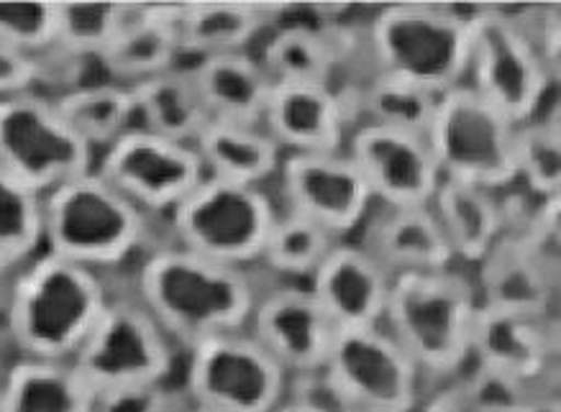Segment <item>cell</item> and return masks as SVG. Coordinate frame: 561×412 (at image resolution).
I'll use <instances>...</instances> for the list:
<instances>
[{
  "mask_svg": "<svg viewBox=\"0 0 561 412\" xmlns=\"http://www.w3.org/2000/svg\"><path fill=\"white\" fill-rule=\"evenodd\" d=\"M256 297L260 289L247 270L210 262L174 243L151 249L136 272V302L187 348L247 331Z\"/></svg>",
  "mask_w": 561,
  "mask_h": 412,
  "instance_id": "1",
  "label": "cell"
},
{
  "mask_svg": "<svg viewBox=\"0 0 561 412\" xmlns=\"http://www.w3.org/2000/svg\"><path fill=\"white\" fill-rule=\"evenodd\" d=\"M108 302L101 272L44 251L16 272L5 320L26 358L72 362Z\"/></svg>",
  "mask_w": 561,
  "mask_h": 412,
  "instance_id": "2",
  "label": "cell"
},
{
  "mask_svg": "<svg viewBox=\"0 0 561 412\" xmlns=\"http://www.w3.org/2000/svg\"><path fill=\"white\" fill-rule=\"evenodd\" d=\"M480 297L461 270L403 274L392 279L382 328L413 358L426 379L459 377L472 364V333Z\"/></svg>",
  "mask_w": 561,
  "mask_h": 412,
  "instance_id": "3",
  "label": "cell"
},
{
  "mask_svg": "<svg viewBox=\"0 0 561 412\" xmlns=\"http://www.w3.org/2000/svg\"><path fill=\"white\" fill-rule=\"evenodd\" d=\"M149 216L101 172H85L44 195V251L93 272L147 256Z\"/></svg>",
  "mask_w": 561,
  "mask_h": 412,
  "instance_id": "4",
  "label": "cell"
},
{
  "mask_svg": "<svg viewBox=\"0 0 561 412\" xmlns=\"http://www.w3.org/2000/svg\"><path fill=\"white\" fill-rule=\"evenodd\" d=\"M371 70L446 93L467 80L469 9L398 3L364 21Z\"/></svg>",
  "mask_w": 561,
  "mask_h": 412,
  "instance_id": "5",
  "label": "cell"
},
{
  "mask_svg": "<svg viewBox=\"0 0 561 412\" xmlns=\"http://www.w3.org/2000/svg\"><path fill=\"white\" fill-rule=\"evenodd\" d=\"M465 82L513 124H523L549 105L559 80L538 59L511 9L472 5Z\"/></svg>",
  "mask_w": 561,
  "mask_h": 412,
  "instance_id": "6",
  "label": "cell"
},
{
  "mask_svg": "<svg viewBox=\"0 0 561 412\" xmlns=\"http://www.w3.org/2000/svg\"><path fill=\"white\" fill-rule=\"evenodd\" d=\"M279 208L264 187L208 178L170 216L174 247L247 270L260 262Z\"/></svg>",
  "mask_w": 561,
  "mask_h": 412,
  "instance_id": "7",
  "label": "cell"
},
{
  "mask_svg": "<svg viewBox=\"0 0 561 412\" xmlns=\"http://www.w3.org/2000/svg\"><path fill=\"white\" fill-rule=\"evenodd\" d=\"M515 126L461 82L438 95L426 144L442 178L505 193L515 187Z\"/></svg>",
  "mask_w": 561,
  "mask_h": 412,
  "instance_id": "8",
  "label": "cell"
},
{
  "mask_svg": "<svg viewBox=\"0 0 561 412\" xmlns=\"http://www.w3.org/2000/svg\"><path fill=\"white\" fill-rule=\"evenodd\" d=\"M323 377L346 412H415L426 385L382 325L339 331Z\"/></svg>",
  "mask_w": 561,
  "mask_h": 412,
  "instance_id": "9",
  "label": "cell"
},
{
  "mask_svg": "<svg viewBox=\"0 0 561 412\" xmlns=\"http://www.w3.org/2000/svg\"><path fill=\"white\" fill-rule=\"evenodd\" d=\"M95 154L70 131L55 101L26 93L0 101V170L42 195L95 170Z\"/></svg>",
  "mask_w": 561,
  "mask_h": 412,
  "instance_id": "10",
  "label": "cell"
},
{
  "mask_svg": "<svg viewBox=\"0 0 561 412\" xmlns=\"http://www.w3.org/2000/svg\"><path fill=\"white\" fill-rule=\"evenodd\" d=\"M187 351V392L198 410L275 412L287 400L290 377L247 331Z\"/></svg>",
  "mask_w": 561,
  "mask_h": 412,
  "instance_id": "11",
  "label": "cell"
},
{
  "mask_svg": "<svg viewBox=\"0 0 561 412\" xmlns=\"http://www.w3.org/2000/svg\"><path fill=\"white\" fill-rule=\"evenodd\" d=\"M72 364L95 394L116 387L164 385L174 364L172 339L139 302L111 297Z\"/></svg>",
  "mask_w": 561,
  "mask_h": 412,
  "instance_id": "12",
  "label": "cell"
},
{
  "mask_svg": "<svg viewBox=\"0 0 561 412\" xmlns=\"http://www.w3.org/2000/svg\"><path fill=\"white\" fill-rule=\"evenodd\" d=\"M95 170L147 216L164 218L208 180L195 147L141 128L105 149Z\"/></svg>",
  "mask_w": 561,
  "mask_h": 412,
  "instance_id": "13",
  "label": "cell"
},
{
  "mask_svg": "<svg viewBox=\"0 0 561 412\" xmlns=\"http://www.w3.org/2000/svg\"><path fill=\"white\" fill-rule=\"evenodd\" d=\"M283 208L313 220L339 241L354 239L375 201L346 151L336 154H285L277 172Z\"/></svg>",
  "mask_w": 561,
  "mask_h": 412,
  "instance_id": "14",
  "label": "cell"
},
{
  "mask_svg": "<svg viewBox=\"0 0 561 412\" xmlns=\"http://www.w3.org/2000/svg\"><path fill=\"white\" fill-rule=\"evenodd\" d=\"M247 331L290 381L321 374L339 333L306 285L260 293Z\"/></svg>",
  "mask_w": 561,
  "mask_h": 412,
  "instance_id": "15",
  "label": "cell"
},
{
  "mask_svg": "<svg viewBox=\"0 0 561 412\" xmlns=\"http://www.w3.org/2000/svg\"><path fill=\"white\" fill-rule=\"evenodd\" d=\"M344 151L380 208H423L442 182V170L421 136L354 126Z\"/></svg>",
  "mask_w": 561,
  "mask_h": 412,
  "instance_id": "16",
  "label": "cell"
},
{
  "mask_svg": "<svg viewBox=\"0 0 561 412\" xmlns=\"http://www.w3.org/2000/svg\"><path fill=\"white\" fill-rule=\"evenodd\" d=\"M557 312L503 310L480 305L472 333V364L511 374L534 389L557 374Z\"/></svg>",
  "mask_w": 561,
  "mask_h": 412,
  "instance_id": "17",
  "label": "cell"
},
{
  "mask_svg": "<svg viewBox=\"0 0 561 412\" xmlns=\"http://www.w3.org/2000/svg\"><path fill=\"white\" fill-rule=\"evenodd\" d=\"M392 274L356 239L339 241L308 282L336 331L382 325L388 310Z\"/></svg>",
  "mask_w": 561,
  "mask_h": 412,
  "instance_id": "18",
  "label": "cell"
},
{
  "mask_svg": "<svg viewBox=\"0 0 561 412\" xmlns=\"http://www.w3.org/2000/svg\"><path fill=\"white\" fill-rule=\"evenodd\" d=\"M262 126L285 154H336L354 128L333 85H275Z\"/></svg>",
  "mask_w": 561,
  "mask_h": 412,
  "instance_id": "19",
  "label": "cell"
},
{
  "mask_svg": "<svg viewBox=\"0 0 561 412\" xmlns=\"http://www.w3.org/2000/svg\"><path fill=\"white\" fill-rule=\"evenodd\" d=\"M354 239L392 277L446 272L459 266L428 205L423 208H380L375 205Z\"/></svg>",
  "mask_w": 561,
  "mask_h": 412,
  "instance_id": "20",
  "label": "cell"
},
{
  "mask_svg": "<svg viewBox=\"0 0 561 412\" xmlns=\"http://www.w3.org/2000/svg\"><path fill=\"white\" fill-rule=\"evenodd\" d=\"M180 59L178 5L134 3V13L124 32L98 57V62L111 75V82L134 88L172 67H180Z\"/></svg>",
  "mask_w": 561,
  "mask_h": 412,
  "instance_id": "21",
  "label": "cell"
},
{
  "mask_svg": "<svg viewBox=\"0 0 561 412\" xmlns=\"http://www.w3.org/2000/svg\"><path fill=\"white\" fill-rule=\"evenodd\" d=\"M461 270H472L505 236L503 193L442 178L428 203Z\"/></svg>",
  "mask_w": 561,
  "mask_h": 412,
  "instance_id": "22",
  "label": "cell"
},
{
  "mask_svg": "<svg viewBox=\"0 0 561 412\" xmlns=\"http://www.w3.org/2000/svg\"><path fill=\"white\" fill-rule=\"evenodd\" d=\"M287 9L256 3H191L178 5L182 59H201L249 52L252 42L275 28Z\"/></svg>",
  "mask_w": 561,
  "mask_h": 412,
  "instance_id": "23",
  "label": "cell"
},
{
  "mask_svg": "<svg viewBox=\"0 0 561 412\" xmlns=\"http://www.w3.org/2000/svg\"><path fill=\"white\" fill-rule=\"evenodd\" d=\"M214 121L262 126L275 82L252 52L208 57L191 65Z\"/></svg>",
  "mask_w": 561,
  "mask_h": 412,
  "instance_id": "24",
  "label": "cell"
},
{
  "mask_svg": "<svg viewBox=\"0 0 561 412\" xmlns=\"http://www.w3.org/2000/svg\"><path fill=\"white\" fill-rule=\"evenodd\" d=\"M339 93L344 95L354 126H377L421 139H426L438 105L434 90L377 70L364 75L354 85L341 88Z\"/></svg>",
  "mask_w": 561,
  "mask_h": 412,
  "instance_id": "25",
  "label": "cell"
},
{
  "mask_svg": "<svg viewBox=\"0 0 561 412\" xmlns=\"http://www.w3.org/2000/svg\"><path fill=\"white\" fill-rule=\"evenodd\" d=\"M131 93L139 128L162 136V139L193 147L214 121L191 67H172L157 78L134 85Z\"/></svg>",
  "mask_w": 561,
  "mask_h": 412,
  "instance_id": "26",
  "label": "cell"
},
{
  "mask_svg": "<svg viewBox=\"0 0 561 412\" xmlns=\"http://www.w3.org/2000/svg\"><path fill=\"white\" fill-rule=\"evenodd\" d=\"M208 178L237 182V185L264 187L277 178L285 151L264 131V126L210 121L206 131L193 144Z\"/></svg>",
  "mask_w": 561,
  "mask_h": 412,
  "instance_id": "27",
  "label": "cell"
},
{
  "mask_svg": "<svg viewBox=\"0 0 561 412\" xmlns=\"http://www.w3.org/2000/svg\"><path fill=\"white\" fill-rule=\"evenodd\" d=\"M480 305L503 310L557 312L559 285L530 262L520 243L505 233L497 247L472 270Z\"/></svg>",
  "mask_w": 561,
  "mask_h": 412,
  "instance_id": "28",
  "label": "cell"
},
{
  "mask_svg": "<svg viewBox=\"0 0 561 412\" xmlns=\"http://www.w3.org/2000/svg\"><path fill=\"white\" fill-rule=\"evenodd\" d=\"M95 389L72 362L24 358L0 385V412H93Z\"/></svg>",
  "mask_w": 561,
  "mask_h": 412,
  "instance_id": "29",
  "label": "cell"
},
{
  "mask_svg": "<svg viewBox=\"0 0 561 412\" xmlns=\"http://www.w3.org/2000/svg\"><path fill=\"white\" fill-rule=\"evenodd\" d=\"M57 111L70 131L93 151L113 147L126 134L139 131L131 88L118 82H82L57 95Z\"/></svg>",
  "mask_w": 561,
  "mask_h": 412,
  "instance_id": "30",
  "label": "cell"
},
{
  "mask_svg": "<svg viewBox=\"0 0 561 412\" xmlns=\"http://www.w3.org/2000/svg\"><path fill=\"white\" fill-rule=\"evenodd\" d=\"M515 187L530 201H559L561 131L557 101L515 126Z\"/></svg>",
  "mask_w": 561,
  "mask_h": 412,
  "instance_id": "31",
  "label": "cell"
},
{
  "mask_svg": "<svg viewBox=\"0 0 561 412\" xmlns=\"http://www.w3.org/2000/svg\"><path fill=\"white\" fill-rule=\"evenodd\" d=\"M44 254V195L0 170V274Z\"/></svg>",
  "mask_w": 561,
  "mask_h": 412,
  "instance_id": "32",
  "label": "cell"
},
{
  "mask_svg": "<svg viewBox=\"0 0 561 412\" xmlns=\"http://www.w3.org/2000/svg\"><path fill=\"white\" fill-rule=\"evenodd\" d=\"M336 243V236L316 226L313 220L293 210H279L260 262L277 274L283 285H308Z\"/></svg>",
  "mask_w": 561,
  "mask_h": 412,
  "instance_id": "33",
  "label": "cell"
},
{
  "mask_svg": "<svg viewBox=\"0 0 561 412\" xmlns=\"http://www.w3.org/2000/svg\"><path fill=\"white\" fill-rule=\"evenodd\" d=\"M134 3H57V42L78 59H98L124 32Z\"/></svg>",
  "mask_w": 561,
  "mask_h": 412,
  "instance_id": "34",
  "label": "cell"
},
{
  "mask_svg": "<svg viewBox=\"0 0 561 412\" xmlns=\"http://www.w3.org/2000/svg\"><path fill=\"white\" fill-rule=\"evenodd\" d=\"M57 42V3H0V44L47 55Z\"/></svg>",
  "mask_w": 561,
  "mask_h": 412,
  "instance_id": "35",
  "label": "cell"
},
{
  "mask_svg": "<svg viewBox=\"0 0 561 412\" xmlns=\"http://www.w3.org/2000/svg\"><path fill=\"white\" fill-rule=\"evenodd\" d=\"M518 26L526 34L530 47L541 59L546 70L559 80V5L557 3H536L511 9Z\"/></svg>",
  "mask_w": 561,
  "mask_h": 412,
  "instance_id": "36",
  "label": "cell"
},
{
  "mask_svg": "<svg viewBox=\"0 0 561 412\" xmlns=\"http://www.w3.org/2000/svg\"><path fill=\"white\" fill-rule=\"evenodd\" d=\"M93 412H172V394L164 385H131L95 394Z\"/></svg>",
  "mask_w": 561,
  "mask_h": 412,
  "instance_id": "37",
  "label": "cell"
},
{
  "mask_svg": "<svg viewBox=\"0 0 561 412\" xmlns=\"http://www.w3.org/2000/svg\"><path fill=\"white\" fill-rule=\"evenodd\" d=\"M39 82H44L42 57L0 44V101L34 93Z\"/></svg>",
  "mask_w": 561,
  "mask_h": 412,
  "instance_id": "38",
  "label": "cell"
},
{
  "mask_svg": "<svg viewBox=\"0 0 561 412\" xmlns=\"http://www.w3.org/2000/svg\"><path fill=\"white\" fill-rule=\"evenodd\" d=\"M415 412H472L469 408L465 392H461L459 379H446L444 387L434 389V392H423L419 408Z\"/></svg>",
  "mask_w": 561,
  "mask_h": 412,
  "instance_id": "39",
  "label": "cell"
},
{
  "mask_svg": "<svg viewBox=\"0 0 561 412\" xmlns=\"http://www.w3.org/2000/svg\"><path fill=\"white\" fill-rule=\"evenodd\" d=\"M520 412H559V402L553 394H541L536 400H530Z\"/></svg>",
  "mask_w": 561,
  "mask_h": 412,
  "instance_id": "40",
  "label": "cell"
},
{
  "mask_svg": "<svg viewBox=\"0 0 561 412\" xmlns=\"http://www.w3.org/2000/svg\"><path fill=\"white\" fill-rule=\"evenodd\" d=\"M275 412H329V410H321V408H316V404H310V402H302V400H295V397H287V400L279 404Z\"/></svg>",
  "mask_w": 561,
  "mask_h": 412,
  "instance_id": "41",
  "label": "cell"
},
{
  "mask_svg": "<svg viewBox=\"0 0 561 412\" xmlns=\"http://www.w3.org/2000/svg\"><path fill=\"white\" fill-rule=\"evenodd\" d=\"M193 412H206V410H198V408H195V410H193Z\"/></svg>",
  "mask_w": 561,
  "mask_h": 412,
  "instance_id": "42",
  "label": "cell"
}]
</instances>
